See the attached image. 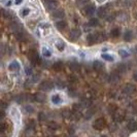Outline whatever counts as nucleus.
<instances>
[{
	"label": "nucleus",
	"mask_w": 137,
	"mask_h": 137,
	"mask_svg": "<svg viewBox=\"0 0 137 137\" xmlns=\"http://www.w3.org/2000/svg\"><path fill=\"white\" fill-rule=\"evenodd\" d=\"M29 59H30V62H31L33 65H38V64H40V62H41L39 55H38L37 52H35V51H31V52L29 53Z\"/></svg>",
	"instance_id": "1"
},
{
	"label": "nucleus",
	"mask_w": 137,
	"mask_h": 137,
	"mask_svg": "<svg viewBox=\"0 0 137 137\" xmlns=\"http://www.w3.org/2000/svg\"><path fill=\"white\" fill-rule=\"evenodd\" d=\"M105 126H106V122H105V120L103 118H99L93 123V128L95 130H98V131L99 130H103L105 128Z\"/></svg>",
	"instance_id": "2"
},
{
	"label": "nucleus",
	"mask_w": 137,
	"mask_h": 137,
	"mask_svg": "<svg viewBox=\"0 0 137 137\" xmlns=\"http://www.w3.org/2000/svg\"><path fill=\"white\" fill-rule=\"evenodd\" d=\"M53 88H54V84H53L52 81H44L39 86V89L41 91H44V92L51 91V90H53Z\"/></svg>",
	"instance_id": "3"
},
{
	"label": "nucleus",
	"mask_w": 137,
	"mask_h": 137,
	"mask_svg": "<svg viewBox=\"0 0 137 137\" xmlns=\"http://www.w3.org/2000/svg\"><path fill=\"white\" fill-rule=\"evenodd\" d=\"M44 5H45V7H46L47 11H53V9H55V8L58 7L59 3H58L57 0H45Z\"/></svg>",
	"instance_id": "4"
},
{
	"label": "nucleus",
	"mask_w": 137,
	"mask_h": 137,
	"mask_svg": "<svg viewBox=\"0 0 137 137\" xmlns=\"http://www.w3.org/2000/svg\"><path fill=\"white\" fill-rule=\"evenodd\" d=\"M135 90H136V87H135L134 85H132V84H127V85H125L124 88H123V93L126 94V95H131V94H133V93L135 92Z\"/></svg>",
	"instance_id": "5"
},
{
	"label": "nucleus",
	"mask_w": 137,
	"mask_h": 137,
	"mask_svg": "<svg viewBox=\"0 0 137 137\" xmlns=\"http://www.w3.org/2000/svg\"><path fill=\"white\" fill-rule=\"evenodd\" d=\"M121 81V76H120V73L116 71V72H112L110 75H109V82L114 85V84H118L119 82Z\"/></svg>",
	"instance_id": "6"
},
{
	"label": "nucleus",
	"mask_w": 137,
	"mask_h": 137,
	"mask_svg": "<svg viewBox=\"0 0 137 137\" xmlns=\"http://www.w3.org/2000/svg\"><path fill=\"white\" fill-rule=\"evenodd\" d=\"M87 40H88V44L89 45H92V44H95L98 41V37H97V33L96 34H89L87 36Z\"/></svg>",
	"instance_id": "7"
},
{
	"label": "nucleus",
	"mask_w": 137,
	"mask_h": 137,
	"mask_svg": "<svg viewBox=\"0 0 137 137\" xmlns=\"http://www.w3.org/2000/svg\"><path fill=\"white\" fill-rule=\"evenodd\" d=\"M34 100L37 101V102H39V103H43L46 100V96L43 93H41V92H37L34 95Z\"/></svg>",
	"instance_id": "8"
},
{
	"label": "nucleus",
	"mask_w": 137,
	"mask_h": 137,
	"mask_svg": "<svg viewBox=\"0 0 137 137\" xmlns=\"http://www.w3.org/2000/svg\"><path fill=\"white\" fill-rule=\"evenodd\" d=\"M81 35H82V32H81L80 29H72L71 32H70V39L76 40L81 37Z\"/></svg>",
	"instance_id": "9"
},
{
	"label": "nucleus",
	"mask_w": 137,
	"mask_h": 137,
	"mask_svg": "<svg viewBox=\"0 0 137 137\" xmlns=\"http://www.w3.org/2000/svg\"><path fill=\"white\" fill-rule=\"evenodd\" d=\"M93 68H94L96 71L100 72V71H102V70L104 69V65H103V63L100 62V61H95V62L93 63Z\"/></svg>",
	"instance_id": "10"
},
{
	"label": "nucleus",
	"mask_w": 137,
	"mask_h": 137,
	"mask_svg": "<svg viewBox=\"0 0 137 137\" xmlns=\"http://www.w3.org/2000/svg\"><path fill=\"white\" fill-rule=\"evenodd\" d=\"M8 69H9L11 71H18V70H20V64H19V62L13 61V62L8 65Z\"/></svg>",
	"instance_id": "11"
},
{
	"label": "nucleus",
	"mask_w": 137,
	"mask_h": 137,
	"mask_svg": "<svg viewBox=\"0 0 137 137\" xmlns=\"http://www.w3.org/2000/svg\"><path fill=\"white\" fill-rule=\"evenodd\" d=\"M85 12L87 14V16H93V14L95 13V5L94 4H89L85 7Z\"/></svg>",
	"instance_id": "12"
},
{
	"label": "nucleus",
	"mask_w": 137,
	"mask_h": 137,
	"mask_svg": "<svg viewBox=\"0 0 137 137\" xmlns=\"http://www.w3.org/2000/svg\"><path fill=\"white\" fill-rule=\"evenodd\" d=\"M80 104L82 105L83 108H89V107H91V105H92V101H91V99H89V98H84V99L81 101Z\"/></svg>",
	"instance_id": "13"
},
{
	"label": "nucleus",
	"mask_w": 137,
	"mask_h": 137,
	"mask_svg": "<svg viewBox=\"0 0 137 137\" xmlns=\"http://www.w3.org/2000/svg\"><path fill=\"white\" fill-rule=\"evenodd\" d=\"M64 16H65V13L63 9H57L53 13V17L55 19H62V18H64Z\"/></svg>",
	"instance_id": "14"
},
{
	"label": "nucleus",
	"mask_w": 137,
	"mask_h": 137,
	"mask_svg": "<svg viewBox=\"0 0 137 137\" xmlns=\"http://www.w3.org/2000/svg\"><path fill=\"white\" fill-rule=\"evenodd\" d=\"M11 28H12V30H13L14 32H16V33H18V32H20V31L22 30V27H21L20 23H18V22H13V23L11 24Z\"/></svg>",
	"instance_id": "15"
},
{
	"label": "nucleus",
	"mask_w": 137,
	"mask_h": 137,
	"mask_svg": "<svg viewBox=\"0 0 137 137\" xmlns=\"http://www.w3.org/2000/svg\"><path fill=\"white\" fill-rule=\"evenodd\" d=\"M128 130H129L130 132H135V131H137V122H135V121L129 122V124H128Z\"/></svg>",
	"instance_id": "16"
},
{
	"label": "nucleus",
	"mask_w": 137,
	"mask_h": 137,
	"mask_svg": "<svg viewBox=\"0 0 137 137\" xmlns=\"http://www.w3.org/2000/svg\"><path fill=\"white\" fill-rule=\"evenodd\" d=\"M55 26H56V28L58 29V30H64L66 27H67V25H66V23L64 22V21H58L56 24H55Z\"/></svg>",
	"instance_id": "17"
},
{
	"label": "nucleus",
	"mask_w": 137,
	"mask_h": 137,
	"mask_svg": "<svg viewBox=\"0 0 137 137\" xmlns=\"http://www.w3.org/2000/svg\"><path fill=\"white\" fill-rule=\"evenodd\" d=\"M133 38V32L131 30H127L125 33H124V39L126 41H131Z\"/></svg>",
	"instance_id": "18"
},
{
	"label": "nucleus",
	"mask_w": 137,
	"mask_h": 137,
	"mask_svg": "<svg viewBox=\"0 0 137 137\" xmlns=\"http://www.w3.org/2000/svg\"><path fill=\"white\" fill-rule=\"evenodd\" d=\"M69 67H70V69L72 70V71H74V72H76V71H80V65L76 63V62H71V63H69Z\"/></svg>",
	"instance_id": "19"
},
{
	"label": "nucleus",
	"mask_w": 137,
	"mask_h": 137,
	"mask_svg": "<svg viewBox=\"0 0 137 137\" xmlns=\"http://www.w3.org/2000/svg\"><path fill=\"white\" fill-rule=\"evenodd\" d=\"M107 14V9L105 7H99L98 12H97V15L99 16V18H104Z\"/></svg>",
	"instance_id": "20"
},
{
	"label": "nucleus",
	"mask_w": 137,
	"mask_h": 137,
	"mask_svg": "<svg viewBox=\"0 0 137 137\" xmlns=\"http://www.w3.org/2000/svg\"><path fill=\"white\" fill-rule=\"evenodd\" d=\"M52 102H53L54 104H60V103L62 102V98H61V96L58 95V94L54 95V96L52 97Z\"/></svg>",
	"instance_id": "21"
},
{
	"label": "nucleus",
	"mask_w": 137,
	"mask_h": 137,
	"mask_svg": "<svg viewBox=\"0 0 137 137\" xmlns=\"http://www.w3.org/2000/svg\"><path fill=\"white\" fill-rule=\"evenodd\" d=\"M120 34H121V30H120V28H113V29H111V31H110V35H111L113 38L119 37Z\"/></svg>",
	"instance_id": "22"
},
{
	"label": "nucleus",
	"mask_w": 137,
	"mask_h": 137,
	"mask_svg": "<svg viewBox=\"0 0 137 137\" xmlns=\"http://www.w3.org/2000/svg\"><path fill=\"white\" fill-rule=\"evenodd\" d=\"M107 110H108V112H109L110 114L113 115V114L118 111V107H116V105H114V104H110V105H108Z\"/></svg>",
	"instance_id": "23"
},
{
	"label": "nucleus",
	"mask_w": 137,
	"mask_h": 137,
	"mask_svg": "<svg viewBox=\"0 0 137 137\" xmlns=\"http://www.w3.org/2000/svg\"><path fill=\"white\" fill-rule=\"evenodd\" d=\"M116 71H118L119 73H125V72L127 71L126 65H125V64H119L118 68H116Z\"/></svg>",
	"instance_id": "24"
},
{
	"label": "nucleus",
	"mask_w": 137,
	"mask_h": 137,
	"mask_svg": "<svg viewBox=\"0 0 137 137\" xmlns=\"http://www.w3.org/2000/svg\"><path fill=\"white\" fill-rule=\"evenodd\" d=\"M101 57H102L105 61H107V62H113V60H114L113 56H112V55H109V54H102Z\"/></svg>",
	"instance_id": "25"
},
{
	"label": "nucleus",
	"mask_w": 137,
	"mask_h": 137,
	"mask_svg": "<svg viewBox=\"0 0 137 137\" xmlns=\"http://www.w3.org/2000/svg\"><path fill=\"white\" fill-rule=\"evenodd\" d=\"M62 115H63V118H65V119H69V118L72 115V113L70 112V110L68 109V108H65V109L62 110Z\"/></svg>",
	"instance_id": "26"
},
{
	"label": "nucleus",
	"mask_w": 137,
	"mask_h": 137,
	"mask_svg": "<svg viewBox=\"0 0 137 137\" xmlns=\"http://www.w3.org/2000/svg\"><path fill=\"white\" fill-rule=\"evenodd\" d=\"M99 25V20L96 19V18H92L90 21H89V26L90 27H96Z\"/></svg>",
	"instance_id": "27"
},
{
	"label": "nucleus",
	"mask_w": 137,
	"mask_h": 137,
	"mask_svg": "<svg viewBox=\"0 0 137 137\" xmlns=\"http://www.w3.org/2000/svg\"><path fill=\"white\" fill-rule=\"evenodd\" d=\"M16 37H17V39L20 40V41H24V40L26 39V35H25V33L22 32V31L18 32V33L16 34Z\"/></svg>",
	"instance_id": "28"
},
{
	"label": "nucleus",
	"mask_w": 137,
	"mask_h": 137,
	"mask_svg": "<svg viewBox=\"0 0 137 137\" xmlns=\"http://www.w3.org/2000/svg\"><path fill=\"white\" fill-rule=\"evenodd\" d=\"M56 47H57L60 52H63V51H64V48H65V43H64L63 41L59 40V41H57V42H56Z\"/></svg>",
	"instance_id": "29"
},
{
	"label": "nucleus",
	"mask_w": 137,
	"mask_h": 137,
	"mask_svg": "<svg viewBox=\"0 0 137 137\" xmlns=\"http://www.w3.org/2000/svg\"><path fill=\"white\" fill-rule=\"evenodd\" d=\"M113 120H114L115 122H122V121L124 120V115H123L122 113L115 112V113L113 114Z\"/></svg>",
	"instance_id": "30"
},
{
	"label": "nucleus",
	"mask_w": 137,
	"mask_h": 137,
	"mask_svg": "<svg viewBox=\"0 0 137 137\" xmlns=\"http://www.w3.org/2000/svg\"><path fill=\"white\" fill-rule=\"evenodd\" d=\"M62 67H63V63L62 62H56L54 65H53V68L56 70V71H59L62 69Z\"/></svg>",
	"instance_id": "31"
},
{
	"label": "nucleus",
	"mask_w": 137,
	"mask_h": 137,
	"mask_svg": "<svg viewBox=\"0 0 137 137\" xmlns=\"http://www.w3.org/2000/svg\"><path fill=\"white\" fill-rule=\"evenodd\" d=\"M77 81H79V79L74 74H71V75H69V77H68V82L71 83V84H75V83H77Z\"/></svg>",
	"instance_id": "32"
},
{
	"label": "nucleus",
	"mask_w": 137,
	"mask_h": 137,
	"mask_svg": "<svg viewBox=\"0 0 137 137\" xmlns=\"http://www.w3.org/2000/svg\"><path fill=\"white\" fill-rule=\"evenodd\" d=\"M30 13H31V9L28 8V7H26V8H23V9L21 11V16H22V17H27V16L30 15Z\"/></svg>",
	"instance_id": "33"
},
{
	"label": "nucleus",
	"mask_w": 137,
	"mask_h": 137,
	"mask_svg": "<svg viewBox=\"0 0 137 137\" xmlns=\"http://www.w3.org/2000/svg\"><path fill=\"white\" fill-rule=\"evenodd\" d=\"M48 128L51 130H57L59 128V125L57 123H55V122H50L48 123Z\"/></svg>",
	"instance_id": "34"
},
{
	"label": "nucleus",
	"mask_w": 137,
	"mask_h": 137,
	"mask_svg": "<svg viewBox=\"0 0 137 137\" xmlns=\"http://www.w3.org/2000/svg\"><path fill=\"white\" fill-rule=\"evenodd\" d=\"M119 54L122 58H126V57H129V53L126 51V50H120L119 51Z\"/></svg>",
	"instance_id": "35"
},
{
	"label": "nucleus",
	"mask_w": 137,
	"mask_h": 137,
	"mask_svg": "<svg viewBox=\"0 0 137 137\" xmlns=\"http://www.w3.org/2000/svg\"><path fill=\"white\" fill-rule=\"evenodd\" d=\"M38 120H39L40 122H45V121H46V114H45L44 112H39V114H38Z\"/></svg>",
	"instance_id": "36"
},
{
	"label": "nucleus",
	"mask_w": 137,
	"mask_h": 137,
	"mask_svg": "<svg viewBox=\"0 0 137 137\" xmlns=\"http://www.w3.org/2000/svg\"><path fill=\"white\" fill-rule=\"evenodd\" d=\"M42 56L43 57H51L52 56V53L48 51V50H46L45 47L42 50Z\"/></svg>",
	"instance_id": "37"
},
{
	"label": "nucleus",
	"mask_w": 137,
	"mask_h": 137,
	"mask_svg": "<svg viewBox=\"0 0 137 137\" xmlns=\"http://www.w3.org/2000/svg\"><path fill=\"white\" fill-rule=\"evenodd\" d=\"M25 110H26L28 113H32V112L34 111V108H33V106H31V105H27V106H25Z\"/></svg>",
	"instance_id": "38"
},
{
	"label": "nucleus",
	"mask_w": 137,
	"mask_h": 137,
	"mask_svg": "<svg viewBox=\"0 0 137 137\" xmlns=\"http://www.w3.org/2000/svg\"><path fill=\"white\" fill-rule=\"evenodd\" d=\"M94 112H95V110H94V109H92V110H91V109H89V110L87 111V113H86V119H90V118L94 114Z\"/></svg>",
	"instance_id": "39"
},
{
	"label": "nucleus",
	"mask_w": 137,
	"mask_h": 137,
	"mask_svg": "<svg viewBox=\"0 0 137 137\" xmlns=\"http://www.w3.org/2000/svg\"><path fill=\"white\" fill-rule=\"evenodd\" d=\"M2 15H3L4 18H11V17H12V14H11L9 12L5 11V9H2Z\"/></svg>",
	"instance_id": "40"
},
{
	"label": "nucleus",
	"mask_w": 137,
	"mask_h": 137,
	"mask_svg": "<svg viewBox=\"0 0 137 137\" xmlns=\"http://www.w3.org/2000/svg\"><path fill=\"white\" fill-rule=\"evenodd\" d=\"M88 3H89V0H79V5L85 6V5H87Z\"/></svg>",
	"instance_id": "41"
},
{
	"label": "nucleus",
	"mask_w": 137,
	"mask_h": 137,
	"mask_svg": "<svg viewBox=\"0 0 137 137\" xmlns=\"http://www.w3.org/2000/svg\"><path fill=\"white\" fill-rule=\"evenodd\" d=\"M22 97H24V96H23V95H19V96L16 98V101H17L18 103H22V102H23V100L25 99V98H22Z\"/></svg>",
	"instance_id": "42"
},
{
	"label": "nucleus",
	"mask_w": 137,
	"mask_h": 137,
	"mask_svg": "<svg viewBox=\"0 0 137 137\" xmlns=\"http://www.w3.org/2000/svg\"><path fill=\"white\" fill-rule=\"evenodd\" d=\"M39 81V75H33L32 77V83H37Z\"/></svg>",
	"instance_id": "43"
},
{
	"label": "nucleus",
	"mask_w": 137,
	"mask_h": 137,
	"mask_svg": "<svg viewBox=\"0 0 137 137\" xmlns=\"http://www.w3.org/2000/svg\"><path fill=\"white\" fill-rule=\"evenodd\" d=\"M5 129H6V126H5L4 123H2V124H1V133H4Z\"/></svg>",
	"instance_id": "44"
},
{
	"label": "nucleus",
	"mask_w": 137,
	"mask_h": 137,
	"mask_svg": "<svg viewBox=\"0 0 137 137\" xmlns=\"http://www.w3.org/2000/svg\"><path fill=\"white\" fill-rule=\"evenodd\" d=\"M57 86H58L59 88H64V86H65V85H64V84H63L61 81H59V83L57 82Z\"/></svg>",
	"instance_id": "45"
},
{
	"label": "nucleus",
	"mask_w": 137,
	"mask_h": 137,
	"mask_svg": "<svg viewBox=\"0 0 137 137\" xmlns=\"http://www.w3.org/2000/svg\"><path fill=\"white\" fill-rule=\"evenodd\" d=\"M1 105H2V106H1V108H2V109H4V108L6 107V103H5L4 101H2V103H1Z\"/></svg>",
	"instance_id": "46"
},
{
	"label": "nucleus",
	"mask_w": 137,
	"mask_h": 137,
	"mask_svg": "<svg viewBox=\"0 0 137 137\" xmlns=\"http://www.w3.org/2000/svg\"><path fill=\"white\" fill-rule=\"evenodd\" d=\"M23 2V0H16V4L17 5H19V4H21Z\"/></svg>",
	"instance_id": "47"
},
{
	"label": "nucleus",
	"mask_w": 137,
	"mask_h": 137,
	"mask_svg": "<svg viewBox=\"0 0 137 137\" xmlns=\"http://www.w3.org/2000/svg\"><path fill=\"white\" fill-rule=\"evenodd\" d=\"M26 71H27V74H31V69L30 68H26Z\"/></svg>",
	"instance_id": "48"
},
{
	"label": "nucleus",
	"mask_w": 137,
	"mask_h": 137,
	"mask_svg": "<svg viewBox=\"0 0 137 137\" xmlns=\"http://www.w3.org/2000/svg\"><path fill=\"white\" fill-rule=\"evenodd\" d=\"M69 133H70V134H74V130H73L72 128H70V129H69Z\"/></svg>",
	"instance_id": "49"
},
{
	"label": "nucleus",
	"mask_w": 137,
	"mask_h": 137,
	"mask_svg": "<svg viewBox=\"0 0 137 137\" xmlns=\"http://www.w3.org/2000/svg\"><path fill=\"white\" fill-rule=\"evenodd\" d=\"M134 80H135V82H137V72L134 74Z\"/></svg>",
	"instance_id": "50"
},
{
	"label": "nucleus",
	"mask_w": 137,
	"mask_h": 137,
	"mask_svg": "<svg viewBox=\"0 0 137 137\" xmlns=\"http://www.w3.org/2000/svg\"><path fill=\"white\" fill-rule=\"evenodd\" d=\"M97 1H98V2H102V1H103V0H97Z\"/></svg>",
	"instance_id": "51"
},
{
	"label": "nucleus",
	"mask_w": 137,
	"mask_h": 137,
	"mask_svg": "<svg viewBox=\"0 0 137 137\" xmlns=\"http://www.w3.org/2000/svg\"><path fill=\"white\" fill-rule=\"evenodd\" d=\"M101 137H108V136H106V135H102Z\"/></svg>",
	"instance_id": "52"
},
{
	"label": "nucleus",
	"mask_w": 137,
	"mask_h": 137,
	"mask_svg": "<svg viewBox=\"0 0 137 137\" xmlns=\"http://www.w3.org/2000/svg\"><path fill=\"white\" fill-rule=\"evenodd\" d=\"M69 137H76V136H74V135H71V136H69Z\"/></svg>",
	"instance_id": "53"
}]
</instances>
